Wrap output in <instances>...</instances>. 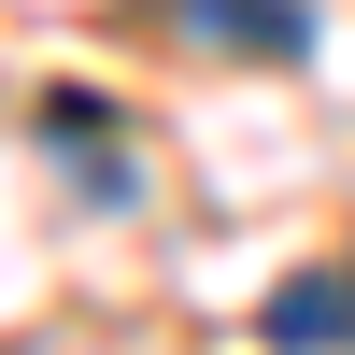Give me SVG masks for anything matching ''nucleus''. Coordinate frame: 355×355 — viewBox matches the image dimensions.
Masks as SVG:
<instances>
[{
	"label": "nucleus",
	"mask_w": 355,
	"mask_h": 355,
	"mask_svg": "<svg viewBox=\"0 0 355 355\" xmlns=\"http://www.w3.org/2000/svg\"><path fill=\"white\" fill-rule=\"evenodd\" d=\"M270 327L299 341V355H313V341H355V299H341V284H299V299H284Z\"/></svg>",
	"instance_id": "obj_1"
}]
</instances>
